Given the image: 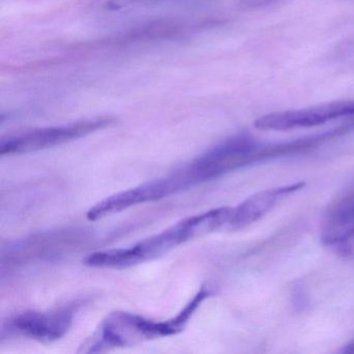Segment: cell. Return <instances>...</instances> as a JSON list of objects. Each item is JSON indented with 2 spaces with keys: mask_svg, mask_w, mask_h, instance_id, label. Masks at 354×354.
Returning <instances> with one entry per match:
<instances>
[{
  "mask_svg": "<svg viewBox=\"0 0 354 354\" xmlns=\"http://www.w3.org/2000/svg\"><path fill=\"white\" fill-rule=\"evenodd\" d=\"M82 238L78 232L63 230L19 240L8 248L7 254L3 256V265L19 266L35 261L51 260L64 256L66 252L78 248Z\"/></svg>",
  "mask_w": 354,
  "mask_h": 354,
  "instance_id": "obj_6",
  "label": "cell"
},
{
  "mask_svg": "<svg viewBox=\"0 0 354 354\" xmlns=\"http://www.w3.org/2000/svg\"><path fill=\"white\" fill-rule=\"evenodd\" d=\"M113 123H115V119L113 118L100 117L68 124V125L30 130V131L3 138L0 142V155L6 156V155L26 154V153L46 150V149L61 146V145L90 136L99 130L109 127Z\"/></svg>",
  "mask_w": 354,
  "mask_h": 354,
  "instance_id": "obj_3",
  "label": "cell"
},
{
  "mask_svg": "<svg viewBox=\"0 0 354 354\" xmlns=\"http://www.w3.org/2000/svg\"><path fill=\"white\" fill-rule=\"evenodd\" d=\"M73 319L74 308L70 306L47 312L20 313L3 325L1 337L17 335L41 343H53L67 335Z\"/></svg>",
  "mask_w": 354,
  "mask_h": 354,
  "instance_id": "obj_4",
  "label": "cell"
},
{
  "mask_svg": "<svg viewBox=\"0 0 354 354\" xmlns=\"http://www.w3.org/2000/svg\"><path fill=\"white\" fill-rule=\"evenodd\" d=\"M321 241L342 254L354 245V183L337 196L323 216Z\"/></svg>",
  "mask_w": 354,
  "mask_h": 354,
  "instance_id": "obj_7",
  "label": "cell"
},
{
  "mask_svg": "<svg viewBox=\"0 0 354 354\" xmlns=\"http://www.w3.org/2000/svg\"><path fill=\"white\" fill-rule=\"evenodd\" d=\"M231 213L232 207H221L187 217L129 248L94 252L84 264L93 268L124 269L154 260L190 240L227 227Z\"/></svg>",
  "mask_w": 354,
  "mask_h": 354,
  "instance_id": "obj_1",
  "label": "cell"
},
{
  "mask_svg": "<svg viewBox=\"0 0 354 354\" xmlns=\"http://www.w3.org/2000/svg\"><path fill=\"white\" fill-rule=\"evenodd\" d=\"M343 118L353 119L354 101H333L308 109L268 113L259 118L254 127L263 131H289L324 125Z\"/></svg>",
  "mask_w": 354,
  "mask_h": 354,
  "instance_id": "obj_5",
  "label": "cell"
},
{
  "mask_svg": "<svg viewBox=\"0 0 354 354\" xmlns=\"http://www.w3.org/2000/svg\"><path fill=\"white\" fill-rule=\"evenodd\" d=\"M304 187V183L291 184L283 187L272 188L258 192L232 208L227 229L242 230L260 221L270 212L283 198Z\"/></svg>",
  "mask_w": 354,
  "mask_h": 354,
  "instance_id": "obj_8",
  "label": "cell"
},
{
  "mask_svg": "<svg viewBox=\"0 0 354 354\" xmlns=\"http://www.w3.org/2000/svg\"><path fill=\"white\" fill-rule=\"evenodd\" d=\"M209 295V289L202 287L181 312L167 320H152L129 312L111 313L103 321L98 333L86 342L84 347L82 346L84 348L82 351L102 352L178 335L184 330L190 318Z\"/></svg>",
  "mask_w": 354,
  "mask_h": 354,
  "instance_id": "obj_2",
  "label": "cell"
}]
</instances>
